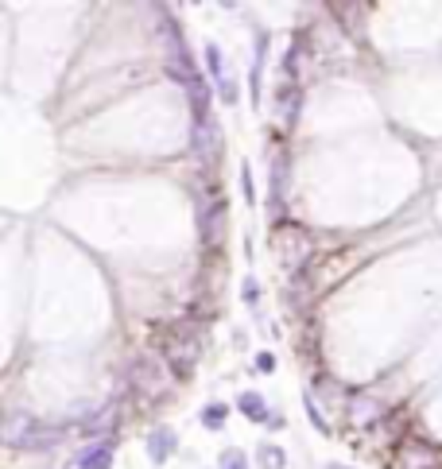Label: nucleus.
Wrapping results in <instances>:
<instances>
[{
  "mask_svg": "<svg viewBox=\"0 0 442 469\" xmlns=\"http://www.w3.org/2000/svg\"><path fill=\"white\" fill-rule=\"evenodd\" d=\"M202 423H206V427H221V423H226V407H221V403H217V407H206L202 411Z\"/></svg>",
  "mask_w": 442,
  "mask_h": 469,
  "instance_id": "20e7f679",
  "label": "nucleus"
},
{
  "mask_svg": "<svg viewBox=\"0 0 442 469\" xmlns=\"http://www.w3.org/2000/svg\"><path fill=\"white\" fill-rule=\"evenodd\" d=\"M171 442H175V435H171L167 427H163V430H156V435H151V458H156V461H163V458L171 454Z\"/></svg>",
  "mask_w": 442,
  "mask_h": 469,
  "instance_id": "f03ea898",
  "label": "nucleus"
},
{
  "mask_svg": "<svg viewBox=\"0 0 442 469\" xmlns=\"http://www.w3.org/2000/svg\"><path fill=\"white\" fill-rule=\"evenodd\" d=\"M241 411L249 415V419H256V423L268 419V407H264V400H260L256 392H244V396H241Z\"/></svg>",
  "mask_w": 442,
  "mask_h": 469,
  "instance_id": "f257e3e1",
  "label": "nucleus"
},
{
  "mask_svg": "<svg viewBox=\"0 0 442 469\" xmlns=\"http://www.w3.org/2000/svg\"><path fill=\"white\" fill-rule=\"evenodd\" d=\"M113 461V446H97V454H82V469H109Z\"/></svg>",
  "mask_w": 442,
  "mask_h": 469,
  "instance_id": "7ed1b4c3",
  "label": "nucleus"
}]
</instances>
